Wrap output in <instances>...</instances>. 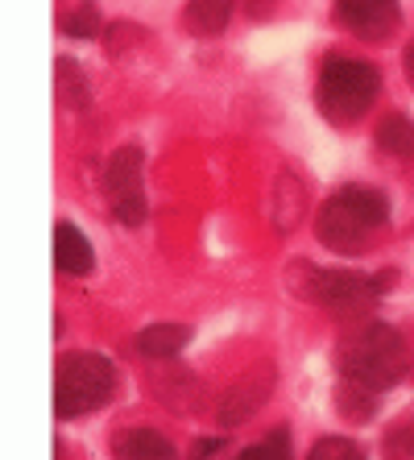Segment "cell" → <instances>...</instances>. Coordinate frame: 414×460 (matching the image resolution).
<instances>
[{
  "mask_svg": "<svg viewBox=\"0 0 414 460\" xmlns=\"http://www.w3.org/2000/svg\"><path fill=\"white\" fill-rule=\"evenodd\" d=\"M385 220H390V199L377 187L352 182V187H340L328 204L319 208L315 236L319 245L331 249V253L357 257L373 245V236L385 228Z\"/></svg>",
  "mask_w": 414,
  "mask_h": 460,
  "instance_id": "cell-2",
  "label": "cell"
},
{
  "mask_svg": "<svg viewBox=\"0 0 414 460\" xmlns=\"http://www.w3.org/2000/svg\"><path fill=\"white\" fill-rule=\"evenodd\" d=\"M236 460H290V431L277 428L269 431L261 444H253V448H244Z\"/></svg>",
  "mask_w": 414,
  "mask_h": 460,
  "instance_id": "cell-21",
  "label": "cell"
},
{
  "mask_svg": "<svg viewBox=\"0 0 414 460\" xmlns=\"http://www.w3.org/2000/svg\"><path fill=\"white\" fill-rule=\"evenodd\" d=\"M112 212H117V220H120V225L137 228V225H145L149 204H145V195H128V199H120V204H112Z\"/></svg>",
  "mask_w": 414,
  "mask_h": 460,
  "instance_id": "cell-22",
  "label": "cell"
},
{
  "mask_svg": "<svg viewBox=\"0 0 414 460\" xmlns=\"http://www.w3.org/2000/svg\"><path fill=\"white\" fill-rule=\"evenodd\" d=\"M286 287L298 299L352 320V315H365L393 287V274L390 270L385 274H357V270H323L311 266V261H295L286 274Z\"/></svg>",
  "mask_w": 414,
  "mask_h": 460,
  "instance_id": "cell-3",
  "label": "cell"
},
{
  "mask_svg": "<svg viewBox=\"0 0 414 460\" xmlns=\"http://www.w3.org/2000/svg\"><path fill=\"white\" fill-rule=\"evenodd\" d=\"M117 390V365L104 353H66L54 365V415L84 419L100 411Z\"/></svg>",
  "mask_w": 414,
  "mask_h": 460,
  "instance_id": "cell-5",
  "label": "cell"
},
{
  "mask_svg": "<svg viewBox=\"0 0 414 460\" xmlns=\"http://www.w3.org/2000/svg\"><path fill=\"white\" fill-rule=\"evenodd\" d=\"M406 75H410V84H414V46L406 50Z\"/></svg>",
  "mask_w": 414,
  "mask_h": 460,
  "instance_id": "cell-25",
  "label": "cell"
},
{
  "mask_svg": "<svg viewBox=\"0 0 414 460\" xmlns=\"http://www.w3.org/2000/svg\"><path fill=\"white\" fill-rule=\"evenodd\" d=\"M377 146H382L385 154H393V158H406V154L414 150V125L406 112H393V117H385L382 125H377Z\"/></svg>",
  "mask_w": 414,
  "mask_h": 460,
  "instance_id": "cell-16",
  "label": "cell"
},
{
  "mask_svg": "<svg viewBox=\"0 0 414 460\" xmlns=\"http://www.w3.org/2000/svg\"><path fill=\"white\" fill-rule=\"evenodd\" d=\"M141 174H145V154H141L137 146H120L104 166V191L112 195V204L128 199V195H145Z\"/></svg>",
  "mask_w": 414,
  "mask_h": 460,
  "instance_id": "cell-9",
  "label": "cell"
},
{
  "mask_svg": "<svg viewBox=\"0 0 414 460\" xmlns=\"http://www.w3.org/2000/svg\"><path fill=\"white\" fill-rule=\"evenodd\" d=\"M244 4H249V13H257V17H261V13H266L274 0H244Z\"/></svg>",
  "mask_w": 414,
  "mask_h": 460,
  "instance_id": "cell-24",
  "label": "cell"
},
{
  "mask_svg": "<svg viewBox=\"0 0 414 460\" xmlns=\"http://www.w3.org/2000/svg\"><path fill=\"white\" fill-rule=\"evenodd\" d=\"M224 448V436H212V439H199L195 444V452H191V460H212L216 452Z\"/></svg>",
  "mask_w": 414,
  "mask_h": 460,
  "instance_id": "cell-23",
  "label": "cell"
},
{
  "mask_svg": "<svg viewBox=\"0 0 414 460\" xmlns=\"http://www.w3.org/2000/svg\"><path fill=\"white\" fill-rule=\"evenodd\" d=\"M336 17L344 30L365 38V42H385L402 25L398 0H336Z\"/></svg>",
  "mask_w": 414,
  "mask_h": 460,
  "instance_id": "cell-6",
  "label": "cell"
},
{
  "mask_svg": "<svg viewBox=\"0 0 414 460\" xmlns=\"http://www.w3.org/2000/svg\"><path fill=\"white\" fill-rule=\"evenodd\" d=\"M382 460H414V419L393 423L382 439Z\"/></svg>",
  "mask_w": 414,
  "mask_h": 460,
  "instance_id": "cell-20",
  "label": "cell"
},
{
  "mask_svg": "<svg viewBox=\"0 0 414 460\" xmlns=\"http://www.w3.org/2000/svg\"><path fill=\"white\" fill-rule=\"evenodd\" d=\"M63 33L66 38H96V33H104V17H100L96 0L75 4V13H66L63 17Z\"/></svg>",
  "mask_w": 414,
  "mask_h": 460,
  "instance_id": "cell-18",
  "label": "cell"
},
{
  "mask_svg": "<svg viewBox=\"0 0 414 460\" xmlns=\"http://www.w3.org/2000/svg\"><path fill=\"white\" fill-rule=\"evenodd\" d=\"M336 407H340V415L352 419V423H369V419L377 415V398H373V390H365V385L344 382L340 390H336Z\"/></svg>",
  "mask_w": 414,
  "mask_h": 460,
  "instance_id": "cell-17",
  "label": "cell"
},
{
  "mask_svg": "<svg viewBox=\"0 0 414 460\" xmlns=\"http://www.w3.org/2000/svg\"><path fill=\"white\" fill-rule=\"evenodd\" d=\"M410 374H414V369H410Z\"/></svg>",
  "mask_w": 414,
  "mask_h": 460,
  "instance_id": "cell-26",
  "label": "cell"
},
{
  "mask_svg": "<svg viewBox=\"0 0 414 460\" xmlns=\"http://www.w3.org/2000/svg\"><path fill=\"white\" fill-rule=\"evenodd\" d=\"M274 382H277V374H274V365L269 361H257L249 374H241V382H233L220 398V428H236V423H244V419L274 394Z\"/></svg>",
  "mask_w": 414,
  "mask_h": 460,
  "instance_id": "cell-7",
  "label": "cell"
},
{
  "mask_svg": "<svg viewBox=\"0 0 414 460\" xmlns=\"http://www.w3.org/2000/svg\"><path fill=\"white\" fill-rule=\"evenodd\" d=\"M307 460H369V456H365V448L357 444V439H348V436H323L315 448L307 452Z\"/></svg>",
  "mask_w": 414,
  "mask_h": 460,
  "instance_id": "cell-19",
  "label": "cell"
},
{
  "mask_svg": "<svg viewBox=\"0 0 414 460\" xmlns=\"http://www.w3.org/2000/svg\"><path fill=\"white\" fill-rule=\"evenodd\" d=\"M187 344H191V328L187 323H149V328L137 332L133 349L141 357H149V361H174Z\"/></svg>",
  "mask_w": 414,
  "mask_h": 460,
  "instance_id": "cell-11",
  "label": "cell"
},
{
  "mask_svg": "<svg viewBox=\"0 0 414 460\" xmlns=\"http://www.w3.org/2000/svg\"><path fill=\"white\" fill-rule=\"evenodd\" d=\"M54 266H58V274H75V279L92 274V266H96V249L84 236V228L71 220H58V228H54Z\"/></svg>",
  "mask_w": 414,
  "mask_h": 460,
  "instance_id": "cell-8",
  "label": "cell"
},
{
  "mask_svg": "<svg viewBox=\"0 0 414 460\" xmlns=\"http://www.w3.org/2000/svg\"><path fill=\"white\" fill-rule=\"evenodd\" d=\"M54 84H58V100H63L66 108H87L92 104L87 75L79 71V63H71V58H58V63H54Z\"/></svg>",
  "mask_w": 414,
  "mask_h": 460,
  "instance_id": "cell-15",
  "label": "cell"
},
{
  "mask_svg": "<svg viewBox=\"0 0 414 460\" xmlns=\"http://www.w3.org/2000/svg\"><path fill=\"white\" fill-rule=\"evenodd\" d=\"M307 187L295 179V174H282V179L274 182V225L282 228V233H295L298 225H303V216H307Z\"/></svg>",
  "mask_w": 414,
  "mask_h": 460,
  "instance_id": "cell-13",
  "label": "cell"
},
{
  "mask_svg": "<svg viewBox=\"0 0 414 460\" xmlns=\"http://www.w3.org/2000/svg\"><path fill=\"white\" fill-rule=\"evenodd\" d=\"M149 385H154V394H158L171 411H195L199 382H195V374H187L182 365H162V369H154Z\"/></svg>",
  "mask_w": 414,
  "mask_h": 460,
  "instance_id": "cell-12",
  "label": "cell"
},
{
  "mask_svg": "<svg viewBox=\"0 0 414 460\" xmlns=\"http://www.w3.org/2000/svg\"><path fill=\"white\" fill-rule=\"evenodd\" d=\"M117 460H179L174 444L158 428H125L112 444Z\"/></svg>",
  "mask_w": 414,
  "mask_h": 460,
  "instance_id": "cell-10",
  "label": "cell"
},
{
  "mask_svg": "<svg viewBox=\"0 0 414 460\" xmlns=\"http://www.w3.org/2000/svg\"><path fill=\"white\" fill-rule=\"evenodd\" d=\"M344 382H357L373 394H382L390 385H398L414 365L406 361V341L393 323L382 320H365L352 332H344L340 349H336Z\"/></svg>",
  "mask_w": 414,
  "mask_h": 460,
  "instance_id": "cell-1",
  "label": "cell"
},
{
  "mask_svg": "<svg viewBox=\"0 0 414 460\" xmlns=\"http://www.w3.org/2000/svg\"><path fill=\"white\" fill-rule=\"evenodd\" d=\"M382 92V75L377 66L365 63V58H344V54H331L323 71H319V112L331 120V125H352L361 120L373 108Z\"/></svg>",
  "mask_w": 414,
  "mask_h": 460,
  "instance_id": "cell-4",
  "label": "cell"
},
{
  "mask_svg": "<svg viewBox=\"0 0 414 460\" xmlns=\"http://www.w3.org/2000/svg\"><path fill=\"white\" fill-rule=\"evenodd\" d=\"M228 22H233V0H191L182 13V25L195 38H216L228 30Z\"/></svg>",
  "mask_w": 414,
  "mask_h": 460,
  "instance_id": "cell-14",
  "label": "cell"
}]
</instances>
